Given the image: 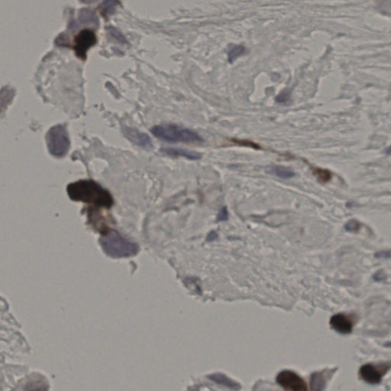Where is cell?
<instances>
[{"label":"cell","instance_id":"cell-1","mask_svg":"<svg viewBox=\"0 0 391 391\" xmlns=\"http://www.w3.org/2000/svg\"><path fill=\"white\" fill-rule=\"evenodd\" d=\"M67 191L74 201L105 208H110L114 204L112 194L94 180H81L70 183Z\"/></svg>","mask_w":391,"mask_h":391},{"label":"cell","instance_id":"cell-2","mask_svg":"<svg viewBox=\"0 0 391 391\" xmlns=\"http://www.w3.org/2000/svg\"><path fill=\"white\" fill-rule=\"evenodd\" d=\"M151 132L160 140L172 143H201L204 141L198 133L171 124L155 125Z\"/></svg>","mask_w":391,"mask_h":391},{"label":"cell","instance_id":"cell-3","mask_svg":"<svg viewBox=\"0 0 391 391\" xmlns=\"http://www.w3.org/2000/svg\"><path fill=\"white\" fill-rule=\"evenodd\" d=\"M102 247L106 254L114 257L135 255L138 252L137 245L121 237L116 231L106 234L101 240Z\"/></svg>","mask_w":391,"mask_h":391},{"label":"cell","instance_id":"cell-4","mask_svg":"<svg viewBox=\"0 0 391 391\" xmlns=\"http://www.w3.org/2000/svg\"><path fill=\"white\" fill-rule=\"evenodd\" d=\"M47 149L53 156L61 158L67 155L70 149V139L64 126L57 125L47 133Z\"/></svg>","mask_w":391,"mask_h":391},{"label":"cell","instance_id":"cell-5","mask_svg":"<svg viewBox=\"0 0 391 391\" xmlns=\"http://www.w3.org/2000/svg\"><path fill=\"white\" fill-rule=\"evenodd\" d=\"M277 382L286 390L306 391L307 384L303 378L291 371H283L277 377Z\"/></svg>","mask_w":391,"mask_h":391},{"label":"cell","instance_id":"cell-6","mask_svg":"<svg viewBox=\"0 0 391 391\" xmlns=\"http://www.w3.org/2000/svg\"><path fill=\"white\" fill-rule=\"evenodd\" d=\"M75 50L77 55L79 58L85 60L87 51L92 46L96 44V35L90 29H84L75 37Z\"/></svg>","mask_w":391,"mask_h":391},{"label":"cell","instance_id":"cell-7","mask_svg":"<svg viewBox=\"0 0 391 391\" xmlns=\"http://www.w3.org/2000/svg\"><path fill=\"white\" fill-rule=\"evenodd\" d=\"M389 366L383 364L380 365L364 364L360 369L359 374L361 379L370 384H377L380 383L382 377L389 370Z\"/></svg>","mask_w":391,"mask_h":391},{"label":"cell","instance_id":"cell-8","mask_svg":"<svg viewBox=\"0 0 391 391\" xmlns=\"http://www.w3.org/2000/svg\"><path fill=\"white\" fill-rule=\"evenodd\" d=\"M123 133L126 139L137 146L145 149H152L153 145L150 137L145 133L139 131L137 128L125 127Z\"/></svg>","mask_w":391,"mask_h":391},{"label":"cell","instance_id":"cell-9","mask_svg":"<svg viewBox=\"0 0 391 391\" xmlns=\"http://www.w3.org/2000/svg\"><path fill=\"white\" fill-rule=\"evenodd\" d=\"M330 325L335 331L341 334H349L353 329V322L348 315L345 314H336L330 319Z\"/></svg>","mask_w":391,"mask_h":391},{"label":"cell","instance_id":"cell-10","mask_svg":"<svg viewBox=\"0 0 391 391\" xmlns=\"http://www.w3.org/2000/svg\"><path fill=\"white\" fill-rule=\"evenodd\" d=\"M161 152L164 155L171 157H182L187 158L190 161H197L202 158V155L196 152L185 150V149H173V148H164Z\"/></svg>","mask_w":391,"mask_h":391},{"label":"cell","instance_id":"cell-11","mask_svg":"<svg viewBox=\"0 0 391 391\" xmlns=\"http://www.w3.org/2000/svg\"><path fill=\"white\" fill-rule=\"evenodd\" d=\"M79 20L82 24H93L97 26L99 25V19L93 10L88 9H83L79 14Z\"/></svg>","mask_w":391,"mask_h":391},{"label":"cell","instance_id":"cell-12","mask_svg":"<svg viewBox=\"0 0 391 391\" xmlns=\"http://www.w3.org/2000/svg\"><path fill=\"white\" fill-rule=\"evenodd\" d=\"M327 374L322 372L314 373L311 377V388L314 390H321L325 386L327 381Z\"/></svg>","mask_w":391,"mask_h":391},{"label":"cell","instance_id":"cell-13","mask_svg":"<svg viewBox=\"0 0 391 391\" xmlns=\"http://www.w3.org/2000/svg\"><path fill=\"white\" fill-rule=\"evenodd\" d=\"M119 5L118 0H104L100 6V10L104 17L108 18L115 13V9Z\"/></svg>","mask_w":391,"mask_h":391},{"label":"cell","instance_id":"cell-14","mask_svg":"<svg viewBox=\"0 0 391 391\" xmlns=\"http://www.w3.org/2000/svg\"><path fill=\"white\" fill-rule=\"evenodd\" d=\"M270 173L282 179H290L295 176V173L293 172L291 169L281 167V166L272 167Z\"/></svg>","mask_w":391,"mask_h":391},{"label":"cell","instance_id":"cell-15","mask_svg":"<svg viewBox=\"0 0 391 391\" xmlns=\"http://www.w3.org/2000/svg\"><path fill=\"white\" fill-rule=\"evenodd\" d=\"M312 173L316 177L317 180L320 183H325L330 182L332 180V174L330 171L325 169L319 168V167H313L312 168Z\"/></svg>","mask_w":391,"mask_h":391},{"label":"cell","instance_id":"cell-16","mask_svg":"<svg viewBox=\"0 0 391 391\" xmlns=\"http://www.w3.org/2000/svg\"><path fill=\"white\" fill-rule=\"evenodd\" d=\"M245 53V48L241 45H232L229 47L228 51V55H229V60L230 63H232L235 59L238 58L240 56L242 55Z\"/></svg>","mask_w":391,"mask_h":391},{"label":"cell","instance_id":"cell-17","mask_svg":"<svg viewBox=\"0 0 391 391\" xmlns=\"http://www.w3.org/2000/svg\"><path fill=\"white\" fill-rule=\"evenodd\" d=\"M109 33H110L111 36L113 37L117 41H118L121 43H123V44L127 43L125 37L123 36V35H122L121 32H118L117 29H114V28H109Z\"/></svg>","mask_w":391,"mask_h":391},{"label":"cell","instance_id":"cell-18","mask_svg":"<svg viewBox=\"0 0 391 391\" xmlns=\"http://www.w3.org/2000/svg\"><path fill=\"white\" fill-rule=\"evenodd\" d=\"M360 227H361V224L355 219H352L350 221L348 222L345 226L346 230L349 231V232H357V231L359 230Z\"/></svg>","mask_w":391,"mask_h":391},{"label":"cell","instance_id":"cell-19","mask_svg":"<svg viewBox=\"0 0 391 391\" xmlns=\"http://www.w3.org/2000/svg\"><path fill=\"white\" fill-rule=\"evenodd\" d=\"M290 100V93L287 91H283L281 94L278 95L276 98V101L278 103H284Z\"/></svg>","mask_w":391,"mask_h":391},{"label":"cell","instance_id":"cell-20","mask_svg":"<svg viewBox=\"0 0 391 391\" xmlns=\"http://www.w3.org/2000/svg\"><path fill=\"white\" fill-rule=\"evenodd\" d=\"M228 216H229V213H228L227 208L223 207L219 212V216H218V220L219 221H225V220L228 219Z\"/></svg>","mask_w":391,"mask_h":391},{"label":"cell","instance_id":"cell-21","mask_svg":"<svg viewBox=\"0 0 391 391\" xmlns=\"http://www.w3.org/2000/svg\"><path fill=\"white\" fill-rule=\"evenodd\" d=\"M81 1L84 3V4H92V3L95 2L96 0H81Z\"/></svg>","mask_w":391,"mask_h":391}]
</instances>
